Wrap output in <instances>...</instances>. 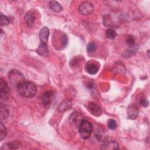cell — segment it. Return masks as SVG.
I'll return each instance as SVG.
<instances>
[{
  "instance_id": "603a6c76",
  "label": "cell",
  "mask_w": 150,
  "mask_h": 150,
  "mask_svg": "<svg viewBox=\"0 0 150 150\" xmlns=\"http://www.w3.org/2000/svg\"><path fill=\"white\" fill-rule=\"evenodd\" d=\"M97 48V46L95 43L90 42L87 46V51L88 53H93L94 52Z\"/></svg>"
},
{
  "instance_id": "30bf717a",
  "label": "cell",
  "mask_w": 150,
  "mask_h": 150,
  "mask_svg": "<svg viewBox=\"0 0 150 150\" xmlns=\"http://www.w3.org/2000/svg\"><path fill=\"white\" fill-rule=\"evenodd\" d=\"M49 36V30L46 26L43 27L39 32V38L41 43L46 44Z\"/></svg>"
},
{
  "instance_id": "5bb4252c",
  "label": "cell",
  "mask_w": 150,
  "mask_h": 150,
  "mask_svg": "<svg viewBox=\"0 0 150 150\" xmlns=\"http://www.w3.org/2000/svg\"><path fill=\"white\" fill-rule=\"evenodd\" d=\"M37 53L40 56H46L49 53V50L46 44L40 43L37 49Z\"/></svg>"
},
{
  "instance_id": "7c38bea8",
  "label": "cell",
  "mask_w": 150,
  "mask_h": 150,
  "mask_svg": "<svg viewBox=\"0 0 150 150\" xmlns=\"http://www.w3.org/2000/svg\"><path fill=\"white\" fill-rule=\"evenodd\" d=\"M103 24L106 27L110 28H114V25L115 24L114 23L111 16L108 14H106V15H104V16L103 18Z\"/></svg>"
},
{
  "instance_id": "d6986e66",
  "label": "cell",
  "mask_w": 150,
  "mask_h": 150,
  "mask_svg": "<svg viewBox=\"0 0 150 150\" xmlns=\"http://www.w3.org/2000/svg\"><path fill=\"white\" fill-rule=\"evenodd\" d=\"M9 23V19L2 13H0V25L1 26H5Z\"/></svg>"
},
{
  "instance_id": "3957f363",
  "label": "cell",
  "mask_w": 150,
  "mask_h": 150,
  "mask_svg": "<svg viewBox=\"0 0 150 150\" xmlns=\"http://www.w3.org/2000/svg\"><path fill=\"white\" fill-rule=\"evenodd\" d=\"M94 11V6L90 2H82L78 8V12L80 14L84 16L91 15Z\"/></svg>"
},
{
  "instance_id": "277c9868",
  "label": "cell",
  "mask_w": 150,
  "mask_h": 150,
  "mask_svg": "<svg viewBox=\"0 0 150 150\" xmlns=\"http://www.w3.org/2000/svg\"><path fill=\"white\" fill-rule=\"evenodd\" d=\"M9 78L12 83H16V85L20 82L24 81L22 74L16 70H12L9 73Z\"/></svg>"
},
{
  "instance_id": "4fadbf2b",
  "label": "cell",
  "mask_w": 150,
  "mask_h": 150,
  "mask_svg": "<svg viewBox=\"0 0 150 150\" xmlns=\"http://www.w3.org/2000/svg\"><path fill=\"white\" fill-rule=\"evenodd\" d=\"M49 6L50 9L55 12H60L63 10V8L61 5L55 1H49Z\"/></svg>"
},
{
  "instance_id": "8992f818",
  "label": "cell",
  "mask_w": 150,
  "mask_h": 150,
  "mask_svg": "<svg viewBox=\"0 0 150 150\" xmlns=\"http://www.w3.org/2000/svg\"><path fill=\"white\" fill-rule=\"evenodd\" d=\"M85 69L88 73L90 74H95L98 71V66L96 62L89 61L86 64Z\"/></svg>"
},
{
  "instance_id": "d4e9b609",
  "label": "cell",
  "mask_w": 150,
  "mask_h": 150,
  "mask_svg": "<svg viewBox=\"0 0 150 150\" xmlns=\"http://www.w3.org/2000/svg\"><path fill=\"white\" fill-rule=\"evenodd\" d=\"M139 103H140V104L142 106L145 107H147L148 105V104H149V102L147 100V99H146V98H142V99H141Z\"/></svg>"
},
{
  "instance_id": "9c48e42d",
  "label": "cell",
  "mask_w": 150,
  "mask_h": 150,
  "mask_svg": "<svg viewBox=\"0 0 150 150\" xmlns=\"http://www.w3.org/2000/svg\"><path fill=\"white\" fill-rule=\"evenodd\" d=\"M35 15L32 11L28 12L25 16V21L29 28H32L35 21Z\"/></svg>"
},
{
  "instance_id": "7402d4cb",
  "label": "cell",
  "mask_w": 150,
  "mask_h": 150,
  "mask_svg": "<svg viewBox=\"0 0 150 150\" xmlns=\"http://www.w3.org/2000/svg\"><path fill=\"white\" fill-rule=\"evenodd\" d=\"M9 114V111L8 110L6 109V107H4L3 105L1 104V119H4L5 118L8 117Z\"/></svg>"
},
{
  "instance_id": "9a60e30c",
  "label": "cell",
  "mask_w": 150,
  "mask_h": 150,
  "mask_svg": "<svg viewBox=\"0 0 150 150\" xmlns=\"http://www.w3.org/2000/svg\"><path fill=\"white\" fill-rule=\"evenodd\" d=\"M10 91V88L7 83L2 79H0V93L1 95H5Z\"/></svg>"
},
{
  "instance_id": "ffe728a7",
  "label": "cell",
  "mask_w": 150,
  "mask_h": 150,
  "mask_svg": "<svg viewBox=\"0 0 150 150\" xmlns=\"http://www.w3.org/2000/svg\"><path fill=\"white\" fill-rule=\"evenodd\" d=\"M6 135V129L3 123L1 122L0 124V140H3Z\"/></svg>"
},
{
  "instance_id": "7a4b0ae2",
  "label": "cell",
  "mask_w": 150,
  "mask_h": 150,
  "mask_svg": "<svg viewBox=\"0 0 150 150\" xmlns=\"http://www.w3.org/2000/svg\"><path fill=\"white\" fill-rule=\"evenodd\" d=\"M79 131L83 139H88L93 131V125L89 121L83 120L79 125Z\"/></svg>"
},
{
  "instance_id": "ac0fdd59",
  "label": "cell",
  "mask_w": 150,
  "mask_h": 150,
  "mask_svg": "<svg viewBox=\"0 0 150 150\" xmlns=\"http://www.w3.org/2000/svg\"><path fill=\"white\" fill-rule=\"evenodd\" d=\"M105 36L110 39H114L117 36V32L113 29H108L105 31Z\"/></svg>"
},
{
  "instance_id": "6da1fadb",
  "label": "cell",
  "mask_w": 150,
  "mask_h": 150,
  "mask_svg": "<svg viewBox=\"0 0 150 150\" xmlns=\"http://www.w3.org/2000/svg\"><path fill=\"white\" fill-rule=\"evenodd\" d=\"M18 93L20 96L25 98H31L35 96L36 86L32 81H22L16 85Z\"/></svg>"
},
{
  "instance_id": "5b68a950",
  "label": "cell",
  "mask_w": 150,
  "mask_h": 150,
  "mask_svg": "<svg viewBox=\"0 0 150 150\" xmlns=\"http://www.w3.org/2000/svg\"><path fill=\"white\" fill-rule=\"evenodd\" d=\"M87 108L93 115L96 117H99L102 113V110L100 107L97 104L93 101L88 103Z\"/></svg>"
},
{
  "instance_id": "cb8c5ba5",
  "label": "cell",
  "mask_w": 150,
  "mask_h": 150,
  "mask_svg": "<svg viewBox=\"0 0 150 150\" xmlns=\"http://www.w3.org/2000/svg\"><path fill=\"white\" fill-rule=\"evenodd\" d=\"M108 127L111 129H115L117 127L116 121L114 119H110L108 121Z\"/></svg>"
},
{
  "instance_id": "e0dca14e",
  "label": "cell",
  "mask_w": 150,
  "mask_h": 150,
  "mask_svg": "<svg viewBox=\"0 0 150 150\" xmlns=\"http://www.w3.org/2000/svg\"><path fill=\"white\" fill-rule=\"evenodd\" d=\"M136 51H137V50H136L135 45L134 46L131 47V49L124 51L122 53V55L124 58L128 59V58H129V57H132V56H134L136 53Z\"/></svg>"
},
{
  "instance_id": "44dd1931",
  "label": "cell",
  "mask_w": 150,
  "mask_h": 150,
  "mask_svg": "<svg viewBox=\"0 0 150 150\" xmlns=\"http://www.w3.org/2000/svg\"><path fill=\"white\" fill-rule=\"evenodd\" d=\"M135 38L132 35H129L127 36V38L126 39V43L129 47L134 46L135 45Z\"/></svg>"
},
{
  "instance_id": "8fae6325",
  "label": "cell",
  "mask_w": 150,
  "mask_h": 150,
  "mask_svg": "<svg viewBox=\"0 0 150 150\" xmlns=\"http://www.w3.org/2000/svg\"><path fill=\"white\" fill-rule=\"evenodd\" d=\"M101 149L103 150H114L118 149L119 145L115 141H110L107 142L102 145Z\"/></svg>"
},
{
  "instance_id": "ba28073f",
  "label": "cell",
  "mask_w": 150,
  "mask_h": 150,
  "mask_svg": "<svg viewBox=\"0 0 150 150\" xmlns=\"http://www.w3.org/2000/svg\"><path fill=\"white\" fill-rule=\"evenodd\" d=\"M127 113L128 117L130 119L134 120L137 118L138 115V107L134 104H131L128 107Z\"/></svg>"
},
{
  "instance_id": "52a82bcc",
  "label": "cell",
  "mask_w": 150,
  "mask_h": 150,
  "mask_svg": "<svg viewBox=\"0 0 150 150\" xmlns=\"http://www.w3.org/2000/svg\"><path fill=\"white\" fill-rule=\"evenodd\" d=\"M53 92L52 91H48L45 92L42 97V101L43 104L45 107H49L52 101V98H53Z\"/></svg>"
},
{
  "instance_id": "2e32d148",
  "label": "cell",
  "mask_w": 150,
  "mask_h": 150,
  "mask_svg": "<svg viewBox=\"0 0 150 150\" xmlns=\"http://www.w3.org/2000/svg\"><path fill=\"white\" fill-rule=\"evenodd\" d=\"M71 107V103H70V101L67 100H64L59 105L57 110L59 112H63L69 109Z\"/></svg>"
}]
</instances>
